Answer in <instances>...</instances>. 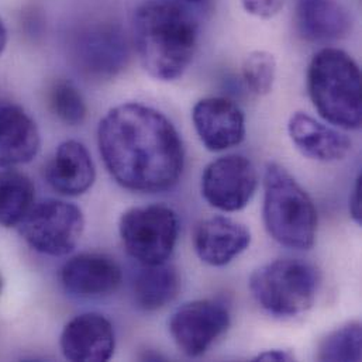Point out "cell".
<instances>
[{
  "instance_id": "6da1fadb",
  "label": "cell",
  "mask_w": 362,
  "mask_h": 362,
  "mask_svg": "<svg viewBox=\"0 0 362 362\" xmlns=\"http://www.w3.org/2000/svg\"><path fill=\"white\" fill-rule=\"evenodd\" d=\"M98 146L106 170L127 190L161 193L181 180V136L167 116L150 106L123 103L109 110L99 123Z\"/></svg>"
},
{
  "instance_id": "7a4b0ae2",
  "label": "cell",
  "mask_w": 362,
  "mask_h": 362,
  "mask_svg": "<svg viewBox=\"0 0 362 362\" xmlns=\"http://www.w3.org/2000/svg\"><path fill=\"white\" fill-rule=\"evenodd\" d=\"M132 40L143 68L156 79H180L193 61L199 27L194 17L178 3L150 0L133 16Z\"/></svg>"
},
{
  "instance_id": "3957f363",
  "label": "cell",
  "mask_w": 362,
  "mask_h": 362,
  "mask_svg": "<svg viewBox=\"0 0 362 362\" xmlns=\"http://www.w3.org/2000/svg\"><path fill=\"white\" fill-rule=\"evenodd\" d=\"M308 90L327 123L344 130L361 127V71L350 54L333 47L320 49L308 69Z\"/></svg>"
},
{
  "instance_id": "277c9868",
  "label": "cell",
  "mask_w": 362,
  "mask_h": 362,
  "mask_svg": "<svg viewBox=\"0 0 362 362\" xmlns=\"http://www.w3.org/2000/svg\"><path fill=\"white\" fill-rule=\"evenodd\" d=\"M264 223L281 245L310 250L317 234V210L309 193L279 164L269 163L264 174Z\"/></svg>"
},
{
  "instance_id": "5b68a950",
  "label": "cell",
  "mask_w": 362,
  "mask_h": 362,
  "mask_svg": "<svg viewBox=\"0 0 362 362\" xmlns=\"http://www.w3.org/2000/svg\"><path fill=\"white\" fill-rule=\"evenodd\" d=\"M255 302L275 317H295L308 312L316 299L319 274L300 259H275L255 269L250 276Z\"/></svg>"
},
{
  "instance_id": "8992f818",
  "label": "cell",
  "mask_w": 362,
  "mask_h": 362,
  "mask_svg": "<svg viewBox=\"0 0 362 362\" xmlns=\"http://www.w3.org/2000/svg\"><path fill=\"white\" fill-rule=\"evenodd\" d=\"M76 71L89 81H109L130 61V44L120 24L93 21L75 30L68 44Z\"/></svg>"
},
{
  "instance_id": "52a82bcc",
  "label": "cell",
  "mask_w": 362,
  "mask_h": 362,
  "mask_svg": "<svg viewBox=\"0 0 362 362\" xmlns=\"http://www.w3.org/2000/svg\"><path fill=\"white\" fill-rule=\"evenodd\" d=\"M123 245L141 265L161 264L173 255L178 235V214L168 206L150 204L123 213L119 223Z\"/></svg>"
},
{
  "instance_id": "ba28073f",
  "label": "cell",
  "mask_w": 362,
  "mask_h": 362,
  "mask_svg": "<svg viewBox=\"0 0 362 362\" xmlns=\"http://www.w3.org/2000/svg\"><path fill=\"white\" fill-rule=\"evenodd\" d=\"M85 228L82 210L68 202L47 199L34 204L21 221L25 243L37 252L62 257L74 251Z\"/></svg>"
},
{
  "instance_id": "9c48e42d",
  "label": "cell",
  "mask_w": 362,
  "mask_h": 362,
  "mask_svg": "<svg viewBox=\"0 0 362 362\" xmlns=\"http://www.w3.org/2000/svg\"><path fill=\"white\" fill-rule=\"evenodd\" d=\"M231 316L226 303L202 299L185 303L170 319V333L189 358L203 356L230 327Z\"/></svg>"
},
{
  "instance_id": "30bf717a",
  "label": "cell",
  "mask_w": 362,
  "mask_h": 362,
  "mask_svg": "<svg viewBox=\"0 0 362 362\" xmlns=\"http://www.w3.org/2000/svg\"><path fill=\"white\" fill-rule=\"evenodd\" d=\"M258 177L252 163L243 156H226L211 161L202 175V196L214 209L238 211L252 199Z\"/></svg>"
},
{
  "instance_id": "8fae6325",
  "label": "cell",
  "mask_w": 362,
  "mask_h": 362,
  "mask_svg": "<svg viewBox=\"0 0 362 362\" xmlns=\"http://www.w3.org/2000/svg\"><path fill=\"white\" fill-rule=\"evenodd\" d=\"M192 120L202 144L213 153L237 147L245 137V116L226 98L200 99L193 106Z\"/></svg>"
},
{
  "instance_id": "7c38bea8",
  "label": "cell",
  "mask_w": 362,
  "mask_h": 362,
  "mask_svg": "<svg viewBox=\"0 0 362 362\" xmlns=\"http://www.w3.org/2000/svg\"><path fill=\"white\" fill-rule=\"evenodd\" d=\"M59 346L69 361H109L115 353L116 336L112 323L105 316L83 313L66 323Z\"/></svg>"
},
{
  "instance_id": "4fadbf2b",
  "label": "cell",
  "mask_w": 362,
  "mask_h": 362,
  "mask_svg": "<svg viewBox=\"0 0 362 362\" xmlns=\"http://www.w3.org/2000/svg\"><path fill=\"white\" fill-rule=\"evenodd\" d=\"M123 274L115 258L85 252L66 261L61 269L64 288L79 298H103L112 295L122 285Z\"/></svg>"
},
{
  "instance_id": "5bb4252c",
  "label": "cell",
  "mask_w": 362,
  "mask_h": 362,
  "mask_svg": "<svg viewBox=\"0 0 362 362\" xmlns=\"http://www.w3.org/2000/svg\"><path fill=\"white\" fill-rule=\"evenodd\" d=\"M250 230L226 216L204 218L193 230L194 251L203 262L211 267L230 264L250 247Z\"/></svg>"
},
{
  "instance_id": "9a60e30c",
  "label": "cell",
  "mask_w": 362,
  "mask_h": 362,
  "mask_svg": "<svg viewBox=\"0 0 362 362\" xmlns=\"http://www.w3.org/2000/svg\"><path fill=\"white\" fill-rule=\"evenodd\" d=\"M45 180L64 196L86 193L96 180V168L88 148L76 140L59 144L45 168Z\"/></svg>"
},
{
  "instance_id": "2e32d148",
  "label": "cell",
  "mask_w": 362,
  "mask_h": 362,
  "mask_svg": "<svg viewBox=\"0 0 362 362\" xmlns=\"http://www.w3.org/2000/svg\"><path fill=\"white\" fill-rule=\"evenodd\" d=\"M288 132L295 147L305 157L315 161H340L351 151V140L346 134L303 112H296L291 116Z\"/></svg>"
},
{
  "instance_id": "e0dca14e",
  "label": "cell",
  "mask_w": 362,
  "mask_h": 362,
  "mask_svg": "<svg viewBox=\"0 0 362 362\" xmlns=\"http://www.w3.org/2000/svg\"><path fill=\"white\" fill-rule=\"evenodd\" d=\"M295 25L303 40L329 42L347 37L351 18L339 0H296Z\"/></svg>"
},
{
  "instance_id": "ac0fdd59",
  "label": "cell",
  "mask_w": 362,
  "mask_h": 362,
  "mask_svg": "<svg viewBox=\"0 0 362 362\" xmlns=\"http://www.w3.org/2000/svg\"><path fill=\"white\" fill-rule=\"evenodd\" d=\"M35 122L18 106L0 107V168L30 163L40 151Z\"/></svg>"
},
{
  "instance_id": "d6986e66",
  "label": "cell",
  "mask_w": 362,
  "mask_h": 362,
  "mask_svg": "<svg viewBox=\"0 0 362 362\" xmlns=\"http://www.w3.org/2000/svg\"><path fill=\"white\" fill-rule=\"evenodd\" d=\"M180 289V272L168 261L141 265L133 281L134 302L144 312H156L165 308L178 296Z\"/></svg>"
},
{
  "instance_id": "ffe728a7",
  "label": "cell",
  "mask_w": 362,
  "mask_h": 362,
  "mask_svg": "<svg viewBox=\"0 0 362 362\" xmlns=\"http://www.w3.org/2000/svg\"><path fill=\"white\" fill-rule=\"evenodd\" d=\"M34 183L13 170L0 173V226L14 227L21 224L34 206Z\"/></svg>"
},
{
  "instance_id": "44dd1931",
  "label": "cell",
  "mask_w": 362,
  "mask_h": 362,
  "mask_svg": "<svg viewBox=\"0 0 362 362\" xmlns=\"http://www.w3.org/2000/svg\"><path fill=\"white\" fill-rule=\"evenodd\" d=\"M362 350L361 325L351 322L327 334L319 346L320 361H360Z\"/></svg>"
},
{
  "instance_id": "7402d4cb",
  "label": "cell",
  "mask_w": 362,
  "mask_h": 362,
  "mask_svg": "<svg viewBox=\"0 0 362 362\" xmlns=\"http://www.w3.org/2000/svg\"><path fill=\"white\" fill-rule=\"evenodd\" d=\"M51 112L68 126H79L86 119V103L78 88L69 81H57L48 93Z\"/></svg>"
},
{
  "instance_id": "603a6c76",
  "label": "cell",
  "mask_w": 362,
  "mask_h": 362,
  "mask_svg": "<svg viewBox=\"0 0 362 362\" xmlns=\"http://www.w3.org/2000/svg\"><path fill=\"white\" fill-rule=\"evenodd\" d=\"M276 75L275 57L267 51H254L243 62V79L247 88L257 96H265L272 90Z\"/></svg>"
},
{
  "instance_id": "cb8c5ba5",
  "label": "cell",
  "mask_w": 362,
  "mask_h": 362,
  "mask_svg": "<svg viewBox=\"0 0 362 362\" xmlns=\"http://www.w3.org/2000/svg\"><path fill=\"white\" fill-rule=\"evenodd\" d=\"M286 0H241L244 10L258 18H272L276 16Z\"/></svg>"
},
{
  "instance_id": "d4e9b609",
  "label": "cell",
  "mask_w": 362,
  "mask_h": 362,
  "mask_svg": "<svg viewBox=\"0 0 362 362\" xmlns=\"http://www.w3.org/2000/svg\"><path fill=\"white\" fill-rule=\"evenodd\" d=\"M350 214L353 220L357 224H361L362 221V178L361 174L356 180V185L353 187L351 196H350Z\"/></svg>"
},
{
  "instance_id": "484cf974",
  "label": "cell",
  "mask_w": 362,
  "mask_h": 362,
  "mask_svg": "<svg viewBox=\"0 0 362 362\" xmlns=\"http://www.w3.org/2000/svg\"><path fill=\"white\" fill-rule=\"evenodd\" d=\"M295 356L288 350H271L258 354L254 361H293Z\"/></svg>"
},
{
  "instance_id": "4316f807",
  "label": "cell",
  "mask_w": 362,
  "mask_h": 362,
  "mask_svg": "<svg viewBox=\"0 0 362 362\" xmlns=\"http://www.w3.org/2000/svg\"><path fill=\"white\" fill-rule=\"evenodd\" d=\"M6 44H7V31H6V27L1 21V18H0V54L6 48Z\"/></svg>"
},
{
  "instance_id": "83f0119b",
  "label": "cell",
  "mask_w": 362,
  "mask_h": 362,
  "mask_svg": "<svg viewBox=\"0 0 362 362\" xmlns=\"http://www.w3.org/2000/svg\"><path fill=\"white\" fill-rule=\"evenodd\" d=\"M186 1H193V3H199V1H203V0H186Z\"/></svg>"
},
{
  "instance_id": "f1b7e54d",
  "label": "cell",
  "mask_w": 362,
  "mask_h": 362,
  "mask_svg": "<svg viewBox=\"0 0 362 362\" xmlns=\"http://www.w3.org/2000/svg\"><path fill=\"white\" fill-rule=\"evenodd\" d=\"M0 289H1V279H0Z\"/></svg>"
}]
</instances>
